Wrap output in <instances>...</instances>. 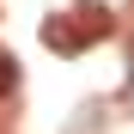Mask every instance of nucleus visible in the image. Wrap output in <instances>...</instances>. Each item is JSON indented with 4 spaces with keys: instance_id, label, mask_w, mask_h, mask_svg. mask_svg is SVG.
Masks as SVG:
<instances>
[{
    "instance_id": "obj_2",
    "label": "nucleus",
    "mask_w": 134,
    "mask_h": 134,
    "mask_svg": "<svg viewBox=\"0 0 134 134\" xmlns=\"http://www.w3.org/2000/svg\"><path fill=\"white\" fill-rule=\"evenodd\" d=\"M12 92H18V61L0 55V98H12Z\"/></svg>"
},
{
    "instance_id": "obj_1",
    "label": "nucleus",
    "mask_w": 134,
    "mask_h": 134,
    "mask_svg": "<svg viewBox=\"0 0 134 134\" xmlns=\"http://www.w3.org/2000/svg\"><path fill=\"white\" fill-rule=\"evenodd\" d=\"M85 37H92V31L67 25V18H49V25H43V43H49V49H61V55H79V49H85Z\"/></svg>"
}]
</instances>
